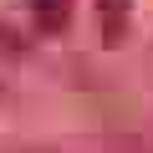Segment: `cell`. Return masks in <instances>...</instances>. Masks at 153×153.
Here are the masks:
<instances>
[{"instance_id":"6da1fadb","label":"cell","mask_w":153,"mask_h":153,"mask_svg":"<svg viewBox=\"0 0 153 153\" xmlns=\"http://www.w3.org/2000/svg\"><path fill=\"white\" fill-rule=\"evenodd\" d=\"M107 5V21H117V10H123V0H102Z\"/></svg>"}]
</instances>
